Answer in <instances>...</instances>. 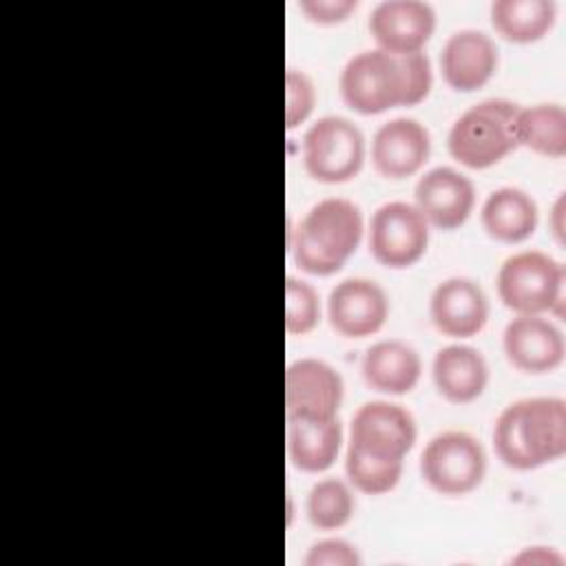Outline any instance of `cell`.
I'll return each instance as SVG.
<instances>
[{"label":"cell","instance_id":"ffe728a7","mask_svg":"<svg viewBox=\"0 0 566 566\" xmlns=\"http://www.w3.org/2000/svg\"><path fill=\"white\" fill-rule=\"evenodd\" d=\"M365 382L380 394H409L422 371L418 352L402 340H380L371 345L360 363Z\"/></svg>","mask_w":566,"mask_h":566},{"label":"cell","instance_id":"30bf717a","mask_svg":"<svg viewBox=\"0 0 566 566\" xmlns=\"http://www.w3.org/2000/svg\"><path fill=\"white\" fill-rule=\"evenodd\" d=\"M436 29V11L420 0H385L369 15V33L389 55L418 53Z\"/></svg>","mask_w":566,"mask_h":566},{"label":"cell","instance_id":"7c38bea8","mask_svg":"<svg viewBox=\"0 0 566 566\" xmlns=\"http://www.w3.org/2000/svg\"><path fill=\"white\" fill-rule=\"evenodd\" d=\"M413 197L416 208L427 223L438 230H455L473 210L475 188L462 172L449 166H438L418 179Z\"/></svg>","mask_w":566,"mask_h":566},{"label":"cell","instance_id":"cb8c5ba5","mask_svg":"<svg viewBox=\"0 0 566 566\" xmlns=\"http://www.w3.org/2000/svg\"><path fill=\"white\" fill-rule=\"evenodd\" d=\"M305 511L312 526H316L318 531H334L352 520L354 495L345 482L327 478L310 489Z\"/></svg>","mask_w":566,"mask_h":566},{"label":"cell","instance_id":"3957f363","mask_svg":"<svg viewBox=\"0 0 566 566\" xmlns=\"http://www.w3.org/2000/svg\"><path fill=\"white\" fill-rule=\"evenodd\" d=\"M363 239V214L356 203L329 197L310 208L287 234L296 268L307 274L329 276L356 252Z\"/></svg>","mask_w":566,"mask_h":566},{"label":"cell","instance_id":"d6986e66","mask_svg":"<svg viewBox=\"0 0 566 566\" xmlns=\"http://www.w3.org/2000/svg\"><path fill=\"white\" fill-rule=\"evenodd\" d=\"M431 374L440 396L455 405L475 400L489 382V367L484 356L469 345L442 347L433 356Z\"/></svg>","mask_w":566,"mask_h":566},{"label":"cell","instance_id":"7402d4cb","mask_svg":"<svg viewBox=\"0 0 566 566\" xmlns=\"http://www.w3.org/2000/svg\"><path fill=\"white\" fill-rule=\"evenodd\" d=\"M553 0H495L491 24L509 42L526 44L544 38L555 22Z\"/></svg>","mask_w":566,"mask_h":566},{"label":"cell","instance_id":"6da1fadb","mask_svg":"<svg viewBox=\"0 0 566 566\" xmlns=\"http://www.w3.org/2000/svg\"><path fill=\"white\" fill-rule=\"evenodd\" d=\"M431 62L418 51L389 55L380 49L363 51L340 71V95L360 115H378L396 106H413L431 91Z\"/></svg>","mask_w":566,"mask_h":566},{"label":"cell","instance_id":"603a6c76","mask_svg":"<svg viewBox=\"0 0 566 566\" xmlns=\"http://www.w3.org/2000/svg\"><path fill=\"white\" fill-rule=\"evenodd\" d=\"M517 146L524 144L531 150L546 157L566 155V113L559 104H537L520 108L515 119Z\"/></svg>","mask_w":566,"mask_h":566},{"label":"cell","instance_id":"484cf974","mask_svg":"<svg viewBox=\"0 0 566 566\" xmlns=\"http://www.w3.org/2000/svg\"><path fill=\"white\" fill-rule=\"evenodd\" d=\"M318 292L294 276L285 281V329L290 334H307L318 325Z\"/></svg>","mask_w":566,"mask_h":566},{"label":"cell","instance_id":"e0dca14e","mask_svg":"<svg viewBox=\"0 0 566 566\" xmlns=\"http://www.w3.org/2000/svg\"><path fill=\"white\" fill-rule=\"evenodd\" d=\"M497 46L475 29H462L447 38L440 53V71L444 82L460 93L482 88L495 73Z\"/></svg>","mask_w":566,"mask_h":566},{"label":"cell","instance_id":"9a60e30c","mask_svg":"<svg viewBox=\"0 0 566 566\" xmlns=\"http://www.w3.org/2000/svg\"><path fill=\"white\" fill-rule=\"evenodd\" d=\"M436 329L451 338L475 336L489 321V298L482 287L464 276L442 281L429 298Z\"/></svg>","mask_w":566,"mask_h":566},{"label":"cell","instance_id":"f546056e","mask_svg":"<svg viewBox=\"0 0 566 566\" xmlns=\"http://www.w3.org/2000/svg\"><path fill=\"white\" fill-rule=\"evenodd\" d=\"M562 208H564V199L559 197L557 203H555V210H553V232L557 237V241L562 243L564 241V228H562Z\"/></svg>","mask_w":566,"mask_h":566},{"label":"cell","instance_id":"2e32d148","mask_svg":"<svg viewBox=\"0 0 566 566\" xmlns=\"http://www.w3.org/2000/svg\"><path fill=\"white\" fill-rule=\"evenodd\" d=\"M429 130L411 117L385 122L371 142L374 168L387 179H405L416 175L429 159Z\"/></svg>","mask_w":566,"mask_h":566},{"label":"cell","instance_id":"44dd1931","mask_svg":"<svg viewBox=\"0 0 566 566\" xmlns=\"http://www.w3.org/2000/svg\"><path fill=\"white\" fill-rule=\"evenodd\" d=\"M482 228L502 243H520L537 228V206L520 188L504 186L493 190L480 210Z\"/></svg>","mask_w":566,"mask_h":566},{"label":"cell","instance_id":"ac0fdd59","mask_svg":"<svg viewBox=\"0 0 566 566\" xmlns=\"http://www.w3.org/2000/svg\"><path fill=\"white\" fill-rule=\"evenodd\" d=\"M287 418V458L305 473L329 469L340 451L343 424L336 416H285Z\"/></svg>","mask_w":566,"mask_h":566},{"label":"cell","instance_id":"d4e9b609","mask_svg":"<svg viewBox=\"0 0 566 566\" xmlns=\"http://www.w3.org/2000/svg\"><path fill=\"white\" fill-rule=\"evenodd\" d=\"M345 473L358 491L369 493V495H380V493L391 491L398 484V480L402 475V462L374 460V458H367V455L358 453L356 449L347 447Z\"/></svg>","mask_w":566,"mask_h":566},{"label":"cell","instance_id":"ba28073f","mask_svg":"<svg viewBox=\"0 0 566 566\" xmlns=\"http://www.w3.org/2000/svg\"><path fill=\"white\" fill-rule=\"evenodd\" d=\"M416 436V420L405 407L371 400L358 407L354 413L347 447L374 460L402 462V458L411 451Z\"/></svg>","mask_w":566,"mask_h":566},{"label":"cell","instance_id":"f1b7e54d","mask_svg":"<svg viewBox=\"0 0 566 566\" xmlns=\"http://www.w3.org/2000/svg\"><path fill=\"white\" fill-rule=\"evenodd\" d=\"M298 9L318 24H334L343 22L354 9V0H301Z\"/></svg>","mask_w":566,"mask_h":566},{"label":"cell","instance_id":"8992f818","mask_svg":"<svg viewBox=\"0 0 566 566\" xmlns=\"http://www.w3.org/2000/svg\"><path fill=\"white\" fill-rule=\"evenodd\" d=\"M365 161V137L340 115L321 117L303 137V164L312 179L343 184L356 177Z\"/></svg>","mask_w":566,"mask_h":566},{"label":"cell","instance_id":"277c9868","mask_svg":"<svg viewBox=\"0 0 566 566\" xmlns=\"http://www.w3.org/2000/svg\"><path fill=\"white\" fill-rule=\"evenodd\" d=\"M520 106L509 99H484L464 111L451 126L447 148L455 161L482 170L517 148L515 119Z\"/></svg>","mask_w":566,"mask_h":566},{"label":"cell","instance_id":"7a4b0ae2","mask_svg":"<svg viewBox=\"0 0 566 566\" xmlns=\"http://www.w3.org/2000/svg\"><path fill=\"white\" fill-rule=\"evenodd\" d=\"M493 449L502 464L528 471L566 453V402L562 398H522L495 420Z\"/></svg>","mask_w":566,"mask_h":566},{"label":"cell","instance_id":"5bb4252c","mask_svg":"<svg viewBox=\"0 0 566 566\" xmlns=\"http://www.w3.org/2000/svg\"><path fill=\"white\" fill-rule=\"evenodd\" d=\"M509 363L526 374H546L564 360L562 332L539 314H520L504 327L502 336Z\"/></svg>","mask_w":566,"mask_h":566},{"label":"cell","instance_id":"5b68a950","mask_svg":"<svg viewBox=\"0 0 566 566\" xmlns=\"http://www.w3.org/2000/svg\"><path fill=\"white\" fill-rule=\"evenodd\" d=\"M497 296L517 314H562L564 265L553 256L528 250L509 256L497 272Z\"/></svg>","mask_w":566,"mask_h":566},{"label":"cell","instance_id":"4316f807","mask_svg":"<svg viewBox=\"0 0 566 566\" xmlns=\"http://www.w3.org/2000/svg\"><path fill=\"white\" fill-rule=\"evenodd\" d=\"M316 104V91L312 80L296 69L285 73V126L292 130L303 124Z\"/></svg>","mask_w":566,"mask_h":566},{"label":"cell","instance_id":"4fadbf2b","mask_svg":"<svg viewBox=\"0 0 566 566\" xmlns=\"http://www.w3.org/2000/svg\"><path fill=\"white\" fill-rule=\"evenodd\" d=\"M343 400L340 374L316 358H303L285 371V416H336Z\"/></svg>","mask_w":566,"mask_h":566},{"label":"cell","instance_id":"8fae6325","mask_svg":"<svg viewBox=\"0 0 566 566\" xmlns=\"http://www.w3.org/2000/svg\"><path fill=\"white\" fill-rule=\"evenodd\" d=\"M389 316L385 290L369 279H345L327 298L329 325L345 338L376 334Z\"/></svg>","mask_w":566,"mask_h":566},{"label":"cell","instance_id":"9c48e42d","mask_svg":"<svg viewBox=\"0 0 566 566\" xmlns=\"http://www.w3.org/2000/svg\"><path fill=\"white\" fill-rule=\"evenodd\" d=\"M429 245V223L407 201L382 203L369 221L371 256L394 270L413 265Z\"/></svg>","mask_w":566,"mask_h":566},{"label":"cell","instance_id":"83f0119b","mask_svg":"<svg viewBox=\"0 0 566 566\" xmlns=\"http://www.w3.org/2000/svg\"><path fill=\"white\" fill-rule=\"evenodd\" d=\"M360 562L356 548L345 539H321L305 555L307 566H358Z\"/></svg>","mask_w":566,"mask_h":566},{"label":"cell","instance_id":"52a82bcc","mask_svg":"<svg viewBox=\"0 0 566 566\" xmlns=\"http://www.w3.org/2000/svg\"><path fill=\"white\" fill-rule=\"evenodd\" d=\"M420 473L440 495H467L486 473V453L471 433L442 431L427 442L420 455Z\"/></svg>","mask_w":566,"mask_h":566}]
</instances>
